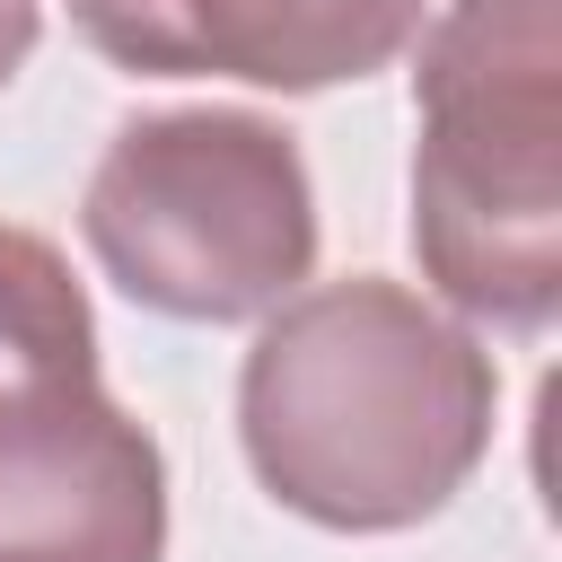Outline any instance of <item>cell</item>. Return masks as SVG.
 Masks as SVG:
<instances>
[{"instance_id": "5b68a950", "label": "cell", "mask_w": 562, "mask_h": 562, "mask_svg": "<svg viewBox=\"0 0 562 562\" xmlns=\"http://www.w3.org/2000/svg\"><path fill=\"white\" fill-rule=\"evenodd\" d=\"M430 0H70V26L149 79H246V88H334L386 70L422 35Z\"/></svg>"}, {"instance_id": "6da1fadb", "label": "cell", "mask_w": 562, "mask_h": 562, "mask_svg": "<svg viewBox=\"0 0 562 562\" xmlns=\"http://www.w3.org/2000/svg\"><path fill=\"white\" fill-rule=\"evenodd\" d=\"M501 369L422 290L351 272L281 299L237 378L263 492L316 527L386 536L439 518L492 448Z\"/></svg>"}, {"instance_id": "3957f363", "label": "cell", "mask_w": 562, "mask_h": 562, "mask_svg": "<svg viewBox=\"0 0 562 562\" xmlns=\"http://www.w3.org/2000/svg\"><path fill=\"white\" fill-rule=\"evenodd\" d=\"M79 237L105 281L176 325H237L299 299L316 263L307 158L281 123L237 105L140 114L105 140Z\"/></svg>"}, {"instance_id": "52a82bcc", "label": "cell", "mask_w": 562, "mask_h": 562, "mask_svg": "<svg viewBox=\"0 0 562 562\" xmlns=\"http://www.w3.org/2000/svg\"><path fill=\"white\" fill-rule=\"evenodd\" d=\"M26 53H35V0H0V88Z\"/></svg>"}, {"instance_id": "7a4b0ae2", "label": "cell", "mask_w": 562, "mask_h": 562, "mask_svg": "<svg viewBox=\"0 0 562 562\" xmlns=\"http://www.w3.org/2000/svg\"><path fill=\"white\" fill-rule=\"evenodd\" d=\"M413 255L448 307L544 334L562 307V0H448L422 26Z\"/></svg>"}, {"instance_id": "277c9868", "label": "cell", "mask_w": 562, "mask_h": 562, "mask_svg": "<svg viewBox=\"0 0 562 562\" xmlns=\"http://www.w3.org/2000/svg\"><path fill=\"white\" fill-rule=\"evenodd\" d=\"M167 457L97 386L44 378L0 395V562H158Z\"/></svg>"}, {"instance_id": "8992f818", "label": "cell", "mask_w": 562, "mask_h": 562, "mask_svg": "<svg viewBox=\"0 0 562 562\" xmlns=\"http://www.w3.org/2000/svg\"><path fill=\"white\" fill-rule=\"evenodd\" d=\"M44 378H97V316L61 246L0 220V395Z\"/></svg>"}]
</instances>
